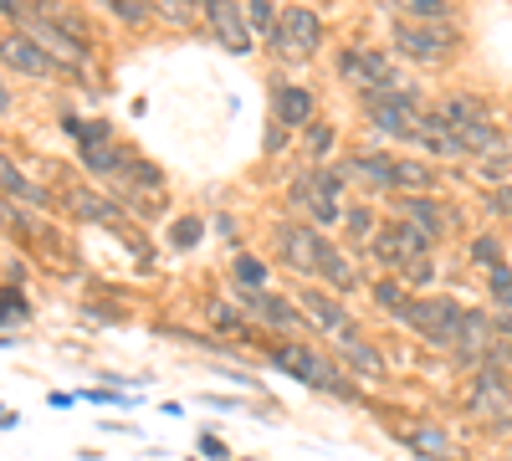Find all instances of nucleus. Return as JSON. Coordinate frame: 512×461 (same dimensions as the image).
Masks as SVG:
<instances>
[{
  "label": "nucleus",
  "instance_id": "f257e3e1",
  "mask_svg": "<svg viewBox=\"0 0 512 461\" xmlns=\"http://www.w3.org/2000/svg\"><path fill=\"white\" fill-rule=\"evenodd\" d=\"M0 52H6V62H16V67H26V72H52V57H47V52H36L31 41H21V36H11Z\"/></svg>",
  "mask_w": 512,
  "mask_h": 461
},
{
  "label": "nucleus",
  "instance_id": "f03ea898",
  "mask_svg": "<svg viewBox=\"0 0 512 461\" xmlns=\"http://www.w3.org/2000/svg\"><path fill=\"white\" fill-rule=\"evenodd\" d=\"M400 47L415 52V57H441V52H446V36H425L420 26H405V31H400Z\"/></svg>",
  "mask_w": 512,
  "mask_h": 461
},
{
  "label": "nucleus",
  "instance_id": "7ed1b4c3",
  "mask_svg": "<svg viewBox=\"0 0 512 461\" xmlns=\"http://www.w3.org/2000/svg\"><path fill=\"white\" fill-rule=\"evenodd\" d=\"M282 113H287V118H303V113H308V98H303V93H282Z\"/></svg>",
  "mask_w": 512,
  "mask_h": 461
},
{
  "label": "nucleus",
  "instance_id": "20e7f679",
  "mask_svg": "<svg viewBox=\"0 0 512 461\" xmlns=\"http://www.w3.org/2000/svg\"><path fill=\"white\" fill-rule=\"evenodd\" d=\"M236 277H241V282H251V287H256V282H262V267H256V262H241V267H236Z\"/></svg>",
  "mask_w": 512,
  "mask_h": 461
},
{
  "label": "nucleus",
  "instance_id": "39448f33",
  "mask_svg": "<svg viewBox=\"0 0 512 461\" xmlns=\"http://www.w3.org/2000/svg\"><path fill=\"white\" fill-rule=\"evenodd\" d=\"M6 308H16V298H6V292H0V323H6V318H11Z\"/></svg>",
  "mask_w": 512,
  "mask_h": 461
},
{
  "label": "nucleus",
  "instance_id": "423d86ee",
  "mask_svg": "<svg viewBox=\"0 0 512 461\" xmlns=\"http://www.w3.org/2000/svg\"><path fill=\"white\" fill-rule=\"evenodd\" d=\"M0 113H6V88H0Z\"/></svg>",
  "mask_w": 512,
  "mask_h": 461
}]
</instances>
